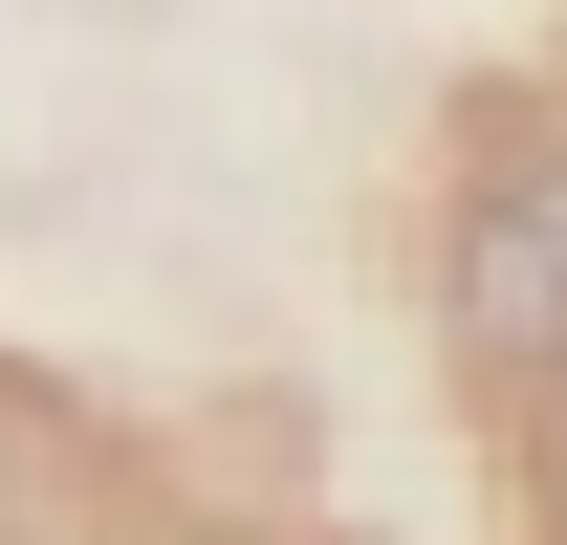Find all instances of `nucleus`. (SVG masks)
<instances>
[{"mask_svg": "<svg viewBox=\"0 0 567 545\" xmlns=\"http://www.w3.org/2000/svg\"><path fill=\"white\" fill-rule=\"evenodd\" d=\"M436 306H458V349H481L502 393H567V132H546V153H502L481 197H458Z\"/></svg>", "mask_w": 567, "mask_h": 545, "instance_id": "nucleus-1", "label": "nucleus"}, {"mask_svg": "<svg viewBox=\"0 0 567 545\" xmlns=\"http://www.w3.org/2000/svg\"><path fill=\"white\" fill-rule=\"evenodd\" d=\"M0 545H22V502H0Z\"/></svg>", "mask_w": 567, "mask_h": 545, "instance_id": "nucleus-2", "label": "nucleus"}]
</instances>
